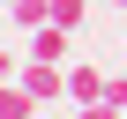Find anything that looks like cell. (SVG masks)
Returning <instances> with one entry per match:
<instances>
[{
	"label": "cell",
	"mask_w": 127,
	"mask_h": 119,
	"mask_svg": "<svg viewBox=\"0 0 127 119\" xmlns=\"http://www.w3.org/2000/svg\"><path fill=\"white\" fill-rule=\"evenodd\" d=\"M112 8H127V0H112Z\"/></svg>",
	"instance_id": "ba28073f"
},
{
	"label": "cell",
	"mask_w": 127,
	"mask_h": 119,
	"mask_svg": "<svg viewBox=\"0 0 127 119\" xmlns=\"http://www.w3.org/2000/svg\"><path fill=\"white\" fill-rule=\"evenodd\" d=\"M0 8H8V0H0Z\"/></svg>",
	"instance_id": "9c48e42d"
},
{
	"label": "cell",
	"mask_w": 127,
	"mask_h": 119,
	"mask_svg": "<svg viewBox=\"0 0 127 119\" xmlns=\"http://www.w3.org/2000/svg\"><path fill=\"white\" fill-rule=\"evenodd\" d=\"M23 89L37 97V112L45 104H67V67H60V60H23Z\"/></svg>",
	"instance_id": "6da1fadb"
},
{
	"label": "cell",
	"mask_w": 127,
	"mask_h": 119,
	"mask_svg": "<svg viewBox=\"0 0 127 119\" xmlns=\"http://www.w3.org/2000/svg\"><path fill=\"white\" fill-rule=\"evenodd\" d=\"M105 97V67H90V60H67V104L82 112V104H97Z\"/></svg>",
	"instance_id": "7a4b0ae2"
},
{
	"label": "cell",
	"mask_w": 127,
	"mask_h": 119,
	"mask_svg": "<svg viewBox=\"0 0 127 119\" xmlns=\"http://www.w3.org/2000/svg\"><path fill=\"white\" fill-rule=\"evenodd\" d=\"M0 82H23V60H15L8 45H0Z\"/></svg>",
	"instance_id": "52a82bcc"
},
{
	"label": "cell",
	"mask_w": 127,
	"mask_h": 119,
	"mask_svg": "<svg viewBox=\"0 0 127 119\" xmlns=\"http://www.w3.org/2000/svg\"><path fill=\"white\" fill-rule=\"evenodd\" d=\"M97 104H120V112H127V75H105V97H97Z\"/></svg>",
	"instance_id": "8992f818"
},
{
	"label": "cell",
	"mask_w": 127,
	"mask_h": 119,
	"mask_svg": "<svg viewBox=\"0 0 127 119\" xmlns=\"http://www.w3.org/2000/svg\"><path fill=\"white\" fill-rule=\"evenodd\" d=\"M0 15H8V30H23V37H30V30H45V22H52V0H8Z\"/></svg>",
	"instance_id": "277c9868"
},
{
	"label": "cell",
	"mask_w": 127,
	"mask_h": 119,
	"mask_svg": "<svg viewBox=\"0 0 127 119\" xmlns=\"http://www.w3.org/2000/svg\"><path fill=\"white\" fill-rule=\"evenodd\" d=\"M0 22H8V15H0Z\"/></svg>",
	"instance_id": "30bf717a"
},
{
	"label": "cell",
	"mask_w": 127,
	"mask_h": 119,
	"mask_svg": "<svg viewBox=\"0 0 127 119\" xmlns=\"http://www.w3.org/2000/svg\"><path fill=\"white\" fill-rule=\"evenodd\" d=\"M67 52H75V30H60V22L30 30V60H60V67H67Z\"/></svg>",
	"instance_id": "3957f363"
},
{
	"label": "cell",
	"mask_w": 127,
	"mask_h": 119,
	"mask_svg": "<svg viewBox=\"0 0 127 119\" xmlns=\"http://www.w3.org/2000/svg\"><path fill=\"white\" fill-rule=\"evenodd\" d=\"M82 15H90V0H52V22L60 30H82Z\"/></svg>",
	"instance_id": "5b68a950"
}]
</instances>
